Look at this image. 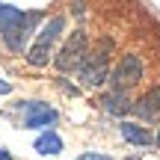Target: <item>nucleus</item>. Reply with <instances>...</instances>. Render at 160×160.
<instances>
[{"label":"nucleus","instance_id":"f8f14e48","mask_svg":"<svg viewBox=\"0 0 160 160\" xmlns=\"http://www.w3.org/2000/svg\"><path fill=\"white\" fill-rule=\"evenodd\" d=\"M0 160H12V154H9V148H3V145H0Z\"/></svg>","mask_w":160,"mask_h":160},{"label":"nucleus","instance_id":"1a4fd4ad","mask_svg":"<svg viewBox=\"0 0 160 160\" xmlns=\"http://www.w3.org/2000/svg\"><path fill=\"white\" fill-rule=\"evenodd\" d=\"M33 148L39 151L42 157H57V154H62V137H59L57 131H42L39 137H36Z\"/></svg>","mask_w":160,"mask_h":160},{"label":"nucleus","instance_id":"39448f33","mask_svg":"<svg viewBox=\"0 0 160 160\" xmlns=\"http://www.w3.org/2000/svg\"><path fill=\"white\" fill-rule=\"evenodd\" d=\"M21 113H24V128L27 131H53V125L59 119V110L45 101H24Z\"/></svg>","mask_w":160,"mask_h":160},{"label":"nucleus","instance_id":"f257e3e1","mask_svg":"<svg viewBox=\"0 0 160 160\" xmlns=\"http://www.w3.org/2000/svg\"><path fill=\"white\" fill-rule=\"evenodd\" d=\"M62 33H65V15H51L39 27L33 45L24 53L27 62L36 65V68H45V65L51 62V57H57V45H59V39H62Z\"/></svg>","mask_w":160,"mask_h":160},{"label":"nucleus","instance_id":"f03ea898","mask_svg":"<svg viewBox=\"0 0 160 160\" xmlns=\"http://www.w3.org/2000/svg\"><path fill=\"white\" fill-rule=\"evenodd\" d=\"M110 57H113V42L110 39H101V45L95 48V51L86 57V62L80 65V80H83V86H89V89H98V86H104L110 80Z\"/></svg>","mask_w":160,"mask_h":160},{"label":"nucleus","instance_id":"9d476101","mask_svg":"<svg viewBox=\"0 0 160 160\" xmlns=\"http://www.w3.org/2000/svg\"><path fill=\"white\" fill-rule=\"evenodd\" d=\"M74 160H113V157H110V154H101V151H86V154H80Z\"/></svg>","mask_w":160,"mask_h":160},{"label":"nucleus","instance_id":"423d86ee","mask_svg":"<svg viewBox=\"0 0 160 160\" xmlns=\"http://www.w3.org/2000/svg\"><path fill=\"white\" fill-rule=\"evenodd\" d=\"M133 113L139 116V122H160V86L148 89L133 101Z\"/></svg>","mask_w":160,"mask_h":160},{"label":"nucleus","instance_id":"7ed1b4c3","mask_svg":"<svg viewBox=\"0 0 160 160\" xmlns=\"http://www.w3.org/2000/svg\"><path fill=\"white\" fill-rule=\"evenodd\" d=\"M86 57H89V39H86V30H74V33H68V39L62 42V48L57 51V57H53V65H57V71H80V65L86 62Z\"/></svg>","mask_w":160,"mask_h":160},{"label":"nucleus","instance_id":"9b49d317","mask_svg":"<svg viewBox=\"0 0 160 160\" xmlns=\"http://www.w3.org/2000/svg\"><path fill=\"white\" fill-rule=\"evenodd\" d=\"M9 92H12V83H9V80H3V77H0V95H9Z\"/></svg>","mask_w":160,"mask_h":160},{"label":"nucleus","instance_id":"6e6552de","mask_svg":"<svg viewBox=\"0 0 160 160\" xmlns=\"http://www.w3.org/2000/svg\"><path fill=\"white\" fill-rule=\"evenodd\" d=\"M101 107L107 110L110 116H125V113H133V101L128 98V92H116V89H110L107 95L101 98Z\"/></svg>","mask_w":160,"mask_h":160},{"label":"nucleus","instance_id":"20e7f679","mask_svg":"<svg viewBox=\"0 0 160 160\" xmlns=\"http://www.w3.org/2000/svg\"><path fill=\"white\" fill-rule=\"evenodd\" d=\"M145 68H142V59L137 57V53H125V57L119 59V65L113 68V74H110V86H113L116 92H128L133 89V86L142 80Z\"/></svg>","mask_w":160,"mask_h":160},{"label":"nucleus","instance_id":"ddd939ff","mask_svg":"<svg viewBox=\"0 0 160 160\" xmlns=\"http://www.w3.org/2000/svg\"><path fill=\"white\" fill-rule=\"evenodd\" d=\"M154 145L160 148V128H157V133H154Z\"/></svg>","mask_w":160,"mask_h":160},{"label":"nucleus","instance_id":"0eeeda50","mask_svg":"<svg viewBox=\"0 0 160 160\" xmlns=\"http://www.w3.org/2000/svg\"><path fill=\"white\" fill-rule=\"evenodd\" d=\"M119 133H122V139H125V142L142 145V148L154 142V133H151L142 122H119Z\"/></svg>","mask_w":160,"mask_h":160}]
</instances>
